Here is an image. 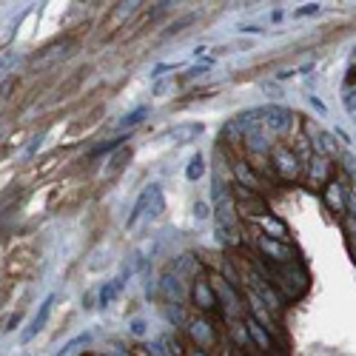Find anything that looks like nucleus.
Listing matches in <instances>:
<instances>
[{"label":"nucleus","instance_id":"f257e3e1","mask_svg":"<svg viewBox=\"0 0 356 356\" xmlns=\"http://www.w3.org/2000/svg\"><path fill=\"white\" fill-rule=\"evenodd\" d=\"M265 271H268V279L271 285L279 291L282 299L288 302H297L308 294V288H311V279H308V271L294 263V265H268L265 263Z\"/></svg>","mask_w":356,"mask_h":356},{"label":"nucleus","instance_id":"f03ea898","mask_svg":"<svg viewBox=\"0 0 356 356\" xmlns=\"http://www.w3.org/2000/svg\"><path fill=\"white\" fill-rule=\"evenodd\" d=\"M268 160H271V171H274V177H279L282 182H297V180L302 177V169H305V165H302L299 154H297L291 146L274 142V149H271Z\"/></svg>","mask_w":356,"mask_h":356},{"label":"nucleus","instance_id":"7ed1b4c3","mask_svg":"<svg viewBox=\"0 0 356 356\" xmlns=\"http://www.w3.org/2000/svg\"><path fill=\"white\" fill-rule=\"evenodd\" d=\"M214 294H217V302H220V314L225 317V322H240L243 319V297L236 294V288L225 279V277H214Z\"/></svg>","mask_w":356,"mask_h":356},{"label":"nucleus","instance_id":"20e7f679","mask_svg":"<svg viewBox=\"0 0 356 356\" xmlns=\"http://www.w3.org/2000/svg\"><path fill=\"white\" fill-rule=\"evenodd\" d=\"M334 160L330 157H322V154H311L305 162V182L308 188H314V191L322 194V188L328 182H334Z\"/></svg>","mask_w":356,"mask_h":356},{"label":"nucleus","instance_id":"39448f33","mask_svg":"<svg viewBox=\"0 0 356 356\" xmlns=\"http://www.w3.org/2000/svg\"><path fill=\"white\" fill-rule=\"evenodd\" d=\"M256 248H259V254H263V259L268 265H294V263H299L297 251L288 243L268 240V236H263V234H259V240H256Z\"/></svg>","mask_w":356,"mask_h":356},{"label":"nucleus","instance_id":"423d86ee","mask_svg":"<svg viewBox=\"0 0 356 356\" xmlns=\"http://www.w3.org/2000/svg\"><path fill=\"white\" fill-rule=\"evenodd\" d=\"M231 174H234L236 188H245V191H251V194H263L265 197V180L251 169L248 160H234L231 162Z\"/></svg>","mask_w":356,"mask_h":356},{"label":"nucleus","instance_id":"0eeeda50","mask_svg":"<svg viewBox=\"0 0 356 356\" xmlns=\"http://www.w3.org/2000/svg\"><path fill=\"white\" fill-rule=\"evenodd\" d=\"M185 330H188V337H191V345L200 348V350H205V353L217 345V328H214L211 319H205V317L191 319V322L185 325Z\"/></svg>","mask_w":356,"mask_h":356},{"label":"nucleus","instance_id":"6e6552de","mask_svg":"<svg viewBox=\"0 0 356 356\" xmlns=\"http://www.w3.org/2000/svg\"><path fill=\"white\" fill-rule=\"evenodd\" d=\"M191 299H194V305H197V311H203V314H214V311L220 308L217 294H214V285H211L205 277H197V279H194V285H191Z\"/></svg>","mask_w":356,"mask_h":356},{"label":"nucleus","instance_id":"1a4fd4ad","mask_svg":"<svg viewBox=\"0 0 356 356\" xmlns=\"http://www.w3.org/2000/svg\"><path fill=\"white\" fill-rule=\"evenodd\" d=\"M35 268V251L32 248H17L6 256V274L9 279H23Z\"/></svg>","mask_w":356,"mask_h":356},{"label":"nucleus","instance_id":"9d476101","mask_svg":"<svg viewBox=\"0 0 356 356\" xmlns=\"http://www.w3.org/2000/svg\"><path fill=\"white\" fill-rule=\"evenodd\" d=\"M322 203H325L328 211H334L337 217H345L348 214V188L342 182H337V180L328 182L322 188Z\"/></svg>","mask_w":356,"mask_h":356},{"label":"nucleus","instance_id":"9b49d317","mask_svg":"<svg viewBox=\"0 0 356 356\" xmlns=\"http://www.w3.org/2000/svg\"><path fill=\"white\" fill-rule=\"evenodd\" d=\"M291 111L282 109V106H265L263 109V126L271 131V134H285L291 129Z\"/></svg>","mask_w":356,"mask_h":356},{"label":"nucleus","instance_id":"f8f14e48","mask_svg":"<svg viewBox=\"0 0 356 356\" xmlns=\"http://www.w3.org/2000/svg\"><path fill=\"white\" fill-rule=\"evenodd\" d=\"M251 223H254L259 231H263V236H268V240L288 243V225H285L279 217H274V214H263V217H254Z\"/></svg>","mask_w":356,"mask_h":356},{"label":"nucleus","instance_id":"ddd939ff","mask_svg":"<svg viewBox=\"0 0 356 356\" xmlns=\"http://www.w3.org/2000/svg\"><path fill=\"white\" fill-rule=\"evenodd\" d=\"M245 330H248V342L254 348H259L263 353H271L274 350V337L268 334V328L259 325L254 317H245Z\"/></svg>","mask_w":356,"mask_h":356},{"label":"nucleus","instance_id":"4468645a","mask_svg":"<svg viewBox=\"0 0 356 356\" xmlns=\"http://www.w3.org/2000/svg\"><path fill=\"white\" fill-rule=\"evenodd\" d=\"M55 294H49L43 302H40V308H37V314H35V319H32V325L26 328V334H23V342H29V339H35V334H40V330L46 328V322H49V314H52V308H55Z\"/></svg>","mask_w":356,"mask_h":356},{"label":"nucleus","instance_id":"2eb2a0df","mask_svg":"<svg viewBox=\"0 0 356 356\" xmlns=\"http://www.w3.org/2000/svg\"><path fill=\"white\" fill-rule=\"evenodd\" d=\"M140 12V3H117L111 12H109V32H117V29H129V20Z\"/></svg>","mask_w":356,"mask_h":356},{"label":"nucleus","instance_id":"dca6fc26","mask_svg":"<svg viewBox=\"0 0 356 356\" xmlns=\"http://www.w3.org/2000/svg\"><path fill=\"white\" fill-rule=\"evenodd\" d=\"M200 134H203V126L200 123H182V126H174V129L165 131V140L174 142V146H185V142H191Z\"/></svg>","mask_w":356,"mask_h":356},{"label":"nucleus","instance_id":"f3484780","mask_svg":"<svg viewBox=\"0 0 356 356\" xmlns=\"http://www.w3.org/2000/svg\"><path fill=\"white\" fill-rule=\"evenodd\" d=\"M174 277L177 279H197L200 277V259L191 256V254L180 256L177 263H174Z\"/></svg>","mask_w":356,"mask_h":356},{"label":"nucleus","instance_id":"a211bd4d","mask_svg":"<svg viewBox=\"0 0 356 356\" xmlns=\"http://www.w3.org/2000/svg\"><path fill=\"white\" fill-rule=\"evenodd\" d=\"M146 194H149V214H146V217H149V220H157L160 214L165 211L162 188H160V185H149V188H146Z\"/></svg>","mask_w":356,"mask_h":356},{"label":"nucleus","instance_id":"6ab92c4d","mask_svg":"<svg viewBox=\"0 0 356 356\" xmlns=\"http://www.w3.org/2000/svg\"><path fill=\"white\" fill-rule=\"evenodd\" d=\"M123 282H126L123 277H114V279H109V282L103 285V288H100V305H103V308L114 302V297L120 294V288H123Z\"/></svg>","mask_w":356,"mask_h":356},{"label":"nucleus","instance_id":"aec40b11","mask_svg":"<svg viewBox=\"0 0 356 356\" xmlns=\"http://www.w3.org/2000/svg\"><path fill=\"white\" fill-rule=\"evenodd\" d=\"M131 154H134V151H131V146H120V149H117V154L109 160V169H111L114 174H117V171H123L126 165L131 162Z\"/></svg>","mask_w":356,"mask_h":356},{"label":"nucleus","instance_id":"412c9836","mask_svg":"<svg viewBox=\"0 0 356 356\" xmlns=\"http://www.w3.org/2000/svg\"><path fill=\"white\" fill-rule=\"evenodd\" d=\"M203 174H205V160L200 154H194L191 160H188V165H185V177L191 180V182H197Z\"/></svg>","mask_w":356,"mask_h":356},{"label":"nucleus","instance_id":"4be33fe9","mask_svg":"<svg viewBox=\"0 0 356 356\" xmlns=\"http://www.w3.org/2000/svg\"><path fill=\"white\" fill-rule=\"evenodd\" d=\"M149 117V106H140V109H134L131 114H126L123 120H120V129H134V126H140L142 120Z\"/></svg>","mask_w":356,"mask_h":356},{"label":"nucleus","instance_id":"5701e85b","mask_svg":"<svg viewBox=\"0 0 356 356\" xmlns=\"http://www.w3.org/2000/svg\"><path fill=\"white\" fill-rule=\"evenodd\" d=\"M208 203H203V200H197V205H194V217L197 220H208Z\"/></svg>","mask_w":356,"mask_h":356},{"label":"nucleus","instance_id":"b1692460","mask_svg":"<svg viewBox=\"0 0 356 356\" xmlns=\"http://www.w3.org/2000/svg\"><path fill=\"white\" fill-rule=\"evenodd\" d=\"M131 334H137V337L146 334V322H142V319H134V322H131Z\"/></svg>","mask_w":356,"mask_h":356},{"label":"nucleus","instance_id":"393cba45","mask_svg":"<svg viewBox=\"0 0 356 356\" xmlns=\"http://www.w3.org/2000/svg\"><path fill=\"white\" fill-rule=\"evenodd\" d=\"M185 356H211V353H205V350H200V348H194V345H188V348H185Z\"/></svg>","mask_w":356,"mask_h":356},{"label":"nucleus","instance_id":"a878e982","mask_svg":"<svg viewBox=\"0 0 356 356\" xmlns=\"http://www.w3.org/2000/svg\"><path fill=\"white\" fill-rule=\"evenodd\" d=\"M317 9H319V6H314V3H311V6H305V9H299V12H297V15H314V12H317Z\"/></svg>","mask_w":356,"mask_h":356},{"label":"nucleus","instance_id":"bb28decb","mask_svg":"<svg viewBox=\"0 0 356 356\" xmlns=\"http://www.w3.org/2000/svg\"><path fill=\"white\" fill-rule=\"evenodd\" d=\"M0 68H3V60H0Z\"/></svg>","mask_w":356,"mask_h":356}]
</instances>
